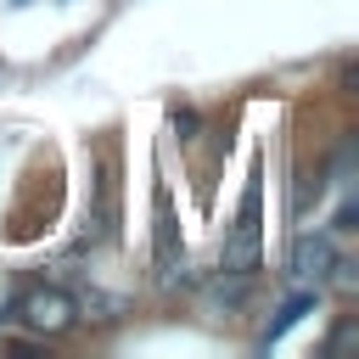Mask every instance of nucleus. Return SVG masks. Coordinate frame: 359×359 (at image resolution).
Returning <instances> with one entry per match:
<instances>
[{
	"label": "nucleus",
	"mask_w": 359,
	"mask_h": 359,
	"mask_svg": "<svg viewBox=\"0 0 359 359\" xmlns=\"http://www.w3.org/2000/svg\"><path fill=\"white\" fill-rule=\"evenodd\" d=\"M17 314H22L39 337H62V331L73 325V297L56 292V286H45V292H28V297L17 303Z\"/></svg>",
	"instance_id": "f257e3e1"
},
{
	"label": "nucleus",
	"mask_w": 359,
	"mask_h": 359,
	"mask_svg": "<svg viewBox=\"0 0 359 359\" xmlns=\"http://www.w3.org/2000/svg\"><path fill=\"white\" fill-rule=\"evenodd\" d=\"M325 264H331V241H325V236L297 241V252H292V269H297V275H325Z\"/></svg>",
	"instance_id": "f03ea898"
}]
</instances>
